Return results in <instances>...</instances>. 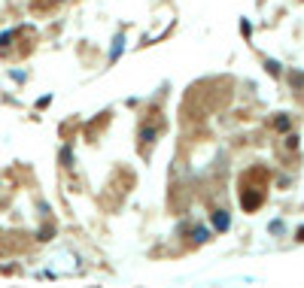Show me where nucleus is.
I'll return each mask as SVG.
<instances>
[{
  "mask_svg": "<svg viewBox=\"0 0 304 288\" xmlns=\"http://www.w3.org/2000/svg\"><path fill=\"white\" fill-rule=\"evenodd\" d=\"M240 203H243V209H259L262 191H240Z\"/></svg>",
  "mask_w": 304,
  "mask_h": 288,
  "instance_id": "1",
  "label": "nucleus"
},
{
  "mask_svg": "<svg viewBox=\"0 0 304 288\" xmlns=\"http://www.w3.org/2000/svg\"><path fill=\"white\" fill-rule=\"evenodd\" d=\"M213 225H216L219 230L228 228V212H213Z\"/></svg>",
  "mask_w": 304,
  "mask_h": 288,
  "instance_id": "2",
  "label": "nucleus"
},
{
  "mask_svg": "<svg viewBox=\"0 0 304 288\" xmlns=\"http://www.w3.org/2000/svg\"><path fill=\"white\" fill-rule=\"evenodd\" d=\"M274 124H277V131H289V118H286V115H277Z\"/></svg>",
  "mask_w": 304,
  "mask_h": 288,
  "instance_id": "3",
  "label": "nucleus"
},
{
  "mask_svg": "<svg viewBox=\"0 0 304 288\" xmlns=\"http://www.w3.org/2000/svg\"><path fill=\"white\" fill-rule=\"evenodd\" d=\"M298 240H304V228H301V230H298Z\"/></svg>",
  "mask_w": 304,
  "mask_h": 288,
  "instance_id": "4",
  "label": "nucleus"
}]
</instances>
